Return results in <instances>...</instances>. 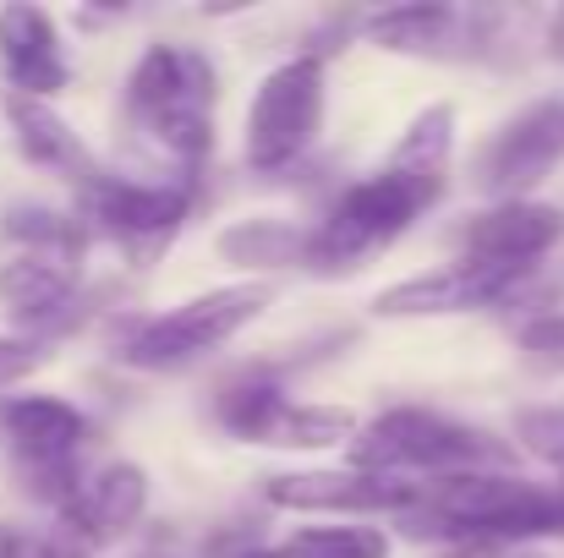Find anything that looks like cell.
Returning <instances> with one entry per match:
<instances>
[{
  "instance_id": "24",
  "label": "cell",
  "mask_w": 564,
  "mask_h": 558,
  "mask_svg": "<svg viewBox=\"0 0 564 558\" xmlns=\"http://www.w3.org/2000/svg\"><path fill=\"white\" fill-rule=\"evenodd\" d=\"M44 368V346L28 340V335H0V394L28 383L33 372Z\"/></svg>"
},
{
  "instance_id": "22",
  "label": "cell",
  "mask_w": 564,
  "mask_h": 558,
  "mask_svg": "<svg viewBox=\"0 0 564 558\" xmlns=\"http://www.w3.org/2000/svg\"><path fill=\"white\" fill-rule=\"evenodd\" d=\"M516 444L564 477V411L560 405H527V411H516Z\"/></svg>"
},
{
  "instance_id": "11",
  "label": "cell",
  "mask_w": 564,
  "mask_h": 558,
  "mask_svg": "<svg viewBox=\"0 0 564 558\" xmlns=\"http://www.w3.org/2000/svg\"><path fill=\"white\" fill-rule=\"evenodd\" d=\"M460 252L477 263H499V269H538L554 247L564 241V208L543 197H521V203H488L482 214H471L455 230Z\"/></svg>"
},
{
  "instance_id": "10",
  "label": "cell",
  "mask_w": 564,
  "mask_h": 558,
  "mask_svg": "<svg viewBox=\"0 0 564 558\" xmlns=\"http://www.w3.org/2000/svg\"><path fill=\"white\" fill-rule=\"evenodd\" d=\"M532 269H499V263H477V258H455L422 274H405L394 285H383L373 296L378 318H455V313H482V307H505Z\"/></svg>"
},
{
  "instance_id": "9",
  "label": "cell",
  "mask_w": 564,
  "mask_h": 558,
  "mask_svg": "<svg viewBox=\"0 0 564 558\" xmlns=\"http://www.w3.org/2000/svg\"><path fill=\"white\" fill-rule=\"evenodd\" d=\"M416 482L400 477H373L357 466H313V471H274L263 477V504L269 510H291V515H346V521H368V515H405L416 504Z\"/></svg>"
},
{
  "instance_id": "28",
  "label": "cell",
  "mask_w": 564,
  "mask_h": 558,
  "mask_svg": "<svg viewBox=\"0 0 564 558\" xmlns=\"http://www.w3.org/2000/svg\"><path fill=\"white\" fill-rule=\"evenodd\" d=\"M505 558H543V554H532V548H510Z\"/></svg>"
},
{
  "instance_id": "14",
  "label": "cell",
  "mask_w": 564,
  "mask_h": 558,
  "mask_svg": "<svg viewBox=\"0 0 564 558\" xmlns=\"http://www.w3.org/2000/svg\"><path fill=\"white\" fill-rule=\"evenodd\" d=\"M0 438L11 466H72L88 444V416L61 394H6Z\"/></svg>"
},
{
  "instance_id": "3",
  "label": "cell",
  "mask_w": 564,
  "mask_h": 558,
  "mask_svg": "<svg viewBox=\"0 0 564 558\" xmlns=\"http://www.w3.org/2000/svg\"><path fill=\"white\" fill-rule=\"evenodd\" d=\"M269 302H274L269 280H236V285H214L203 296H187L154 318H143V313L110 318V357L138 372H182L214 357L219 346H230L247 324H258L269 313Z\"/></svg>"
},
{
  "instance_id": "17",
  "label": "cell",
  "mask_w": 564,
  "mask_h": 558,
  "mask_svg": "<svg viewBox=\"0 0 564 558\" xmlns=\"http://www.w3.org/2000/svg\"><path fill=\"white\" fill-rule=\"evenodd\" d=\"M302 247H307V225L285 219V214H247L230 219L214 236L219 263L241 269V274H274V269H302Z\"/></svg>"
},
{
  "instance_id": "6",
  "label": "cell",
  "mask_w": 564,
  "mask_h": 558,
  "mask_svg": "<svg viewBox=\"0 0 564 558\" xmlns=\"http://www.w3.org/2000/svg\"><path fill=\"white\" fill-rule=\"evenodd\" d=\"M192 203H197V186L176 182V176L171 182H127V176L99 171L77 186V208H83L77 219L88 230L110 236L132 263L160 258L182 236V225L192 219Z\"/></svg>"
},
{
  "instance_id": "26",
  "label": "cell",
  "mask_w": 564,
  "mask_h": 558,
  "mask_svg": "<svg viewBox=\"0 0 564 558\" xmlns=\"http://www.w3.org/2000/svg\"><path fill=\"white\" fill-rule=\"evenodd\" d=\"M510 548H444L438 558H505Z\"/></svg>"
},
{
  "instance_id": "2",
  "label": "cell",
  "mask_w": 564,
  "mask_h": 558,
  "mask_svg": "<svg viewBox=\"0 0 564 558\" xmlns=\"http://www.w3.org/2000/svg\"><path fill=\"white\" fill-rule=\"evenodd\" d=\"M444 176H422L405 171L394 160H383L373 176L340 186V197L324 208L318 225H307V247H302V269L318 280H340L357 274L373 252L394 247L438 197H444Z\"/></svg>"
},
{
  "instance_id": "27",
  "label": "cell",
  "mask_w": 564,
  "mask_h": 558,
  "mask_svg": "<svg viewBox=\"0 0 564 558\" xmlns=\"http://www.w3.org/2000/svg\"><path fill=\"white\" fill-rule=\"evenodd\" d=\"M230 558H296V554H291V548H263V543H258V548H241V554H230Z\"/></svg>"
},
{
  "instance_id": "18",
  "label": "cell",
  "mask_w": 564,
  "mask_h": 558,
  "mask_svg": "<svg viewBox=\"0 0 564 558\" xmlns=\"http://www.w3.org/2000/svg\"><path fill=\"white\" fill-rule=\"evenodd\" d=\"M285 405H291V394L274 378V368H241L208 394V416L236 444H269V433H274V422H280Z\"/></svg>"
},
{
  "instance_id": "8",
  "label": "cell",
  "mask_w": 564,
  "mask_h": 558,
  "mask_svg": "<svg viewBox=\"0 0 564 558\" xmlns=\"http://www.w3.org/2000/svg\"><path fill=\"white\" fill-rule=\"evenodd\" d=\"M564 160V99H532L516 110L477 154V186L494 203H521L560 171Z\"/></svg>"
},
{
  "instance_id": "7",
  "label": "cell",
  "mask_w": 564,
  "mask_h": 558,
  "mask_svg": "<svg viewBox=\"0 0 564 558\" xmlns=\"http://www.w3.org/2000/svg\"><path fill=\"white\" fill-rule=\"evenodd\" d=\"M368 44L389 55H427V61H494L505 50V11L488 6H444V0H405L362 17Z\"/></svg>"
},
{
  "instance_id": "15",
  "label": "cell",
  "mask_w": 564,
  "mask_h": 558,
  "mask_svg": "<svg viewBox=\"0 0 564 558\" xmlns=\"http://www.w3.org/2000/svg\"><path fill=\"white\" fill-rule=\"evenodd\" d=\"M77 263L61 258H39V252H17L11 263H0V307L28 329V340L44 346V335L66 329V313L77 302Z\"/></svg>"
},
{
  "instance_id": "19",
  "label": "cell",
  "mask_w": 564,
  "mask_h": 558,
  "mask_svg": "<svg viewBox=\"0 0 564 558\" xmlns=\"http://www.w3.org/2000/svg\"><path fill=\"white\" fill-rule=\"evenodd\" d=\"M0 230L22 247V252H39V258H61V263H77L83 247H88V225L77 214H61L50 203H11Z\"/></svg>"
},
{
  "instance_id": "20",
  "label": "cell",
  "mask_w": 564,
  "mask_h": 558,
  "mask_svg": "<svg viewBox=\"0 0 564 558\" xmlns=\"http://www.w3.org/2000/svg\"><path fill=\"white\" fill-rule=\"evenodd\" d=\"M357 433H362L357 411H346V405H302V400H291V405L280 411L274 433H269V449H340V444H351Z\"/></svg>"
},
{
  "instance_id": "1",
  "label": "cell",
  "mask_w": 564,
  "mask_h": 558,
  "mask_svg": "<svg viewBox=\"0 0 564 558\" xmlns=\"http://www.w3.org/2000/svg\"><path fill=\"white\" fill-rule=\"evenodd\" d=\"M121 105H127V127L143 132L176 165V182L197 186L208 154H214V105H219L214 61L197 44L160 39L127 72Z\"/></svg>"
},
{
  "instance_id": "4",
  "label": "cell",
  "mask_w": 564,
  "mask_h": 558,
  "mask_svg": "<svg viewBox=\"0 0 564 558\" xmlns=\"http://www.w3.org/2000/svg\"><path fill=\"white\" fill-rule=\"evenodd\" d=\"M351 466L373 477H466V471H516V449L494 438L477 422L427 411V405H394L373 416L351 438Z\"/></svg>"
},
{
  "instance_id": "23",
  "label": "cell",
  "mask_w": 564,
  "mask_h": 558,
  "mask_svg": "<svg viewBox=\"0 0 564 558\" xmlns=\"http://www.w3.org/2000/svg\"><path fill=\"white\" fill-rule=\"evenodd\" d=\"M516 346H521V357H527L538 372H564V307H549V313L521 318Z\"/></svg>"
},
{
  "instance_id": "13",
  "label": "cell",
  "mask_w": 564,
  "mask_h": 558,
  "mask_svg": "<svg viewBox=\"0 0 564 558\" xmlns=\"http://www.w3.org/2000/svg\"><path fill=\"white\" fill-rule=\"evenodd\" d=\"M143 515H149V471L132 466V460H110V466H99V471L83 477L77 499L61 515V532L83 554H94V548L121 543Z\"/></svg>"
},
{
  "instance_id": "12",
  "label": "cell",
  "mask_w": 564,
  "mask_h": 558,
  "mask_svg": "<svg viewBox=\"0 0 564 558\" xmlns=\"http://www.w3.org/2000/svg\"><path fill=\"white\" fill-rule=\"evenodd\" d=\"M0 77H6V94H28L44 105L61 88H72V61L44 6H28V0L0 6Z\"/></svg>"
},
{
  "instance_id": "5",
  "label": "cell",
  "mask_w": 564,
  "mask_h": 558,
  "mask_svg": "<svg viewBox=\"0 0 564 558\" xmlns=\"http://www.w3.org/2000/svg\"><path fill=\"white\" fill-rule=\"evenodd\" d=\"M329 110V72L313 55H291L274 72H263L252 105H247V165L258 176H285L291 165L307 160V149L324 132Z\"/></svg>"
},
{
  "instance_id": "16",
  "label": "cell",
  "mask_w": 564,
  "mask_h": 558,
  "mask_svg": "<svg viewBox=\"0 0 564 558\" xmlns=\"http://www.w3.org/2000/svg\"><path fill=\"white\" fill-rule=\"evenodd\" d=\"M0 116H6L11 143H17V154H22L28 165H39V171H61L72 186H83L88 176H99L94 154L83 149V138L72 132V121H66L55 105L28 99V94H0Z\"/></svg>"
},
{
  "instance_id": "21",
  "label": "cell",
  "mask_w": 564,
  "mask_h": 558,
  "mask_svg": "<svg viewBox=\"0 0 564 558\" xmlns=\"http://www.w3.org/2000/svg\"><path fill=\"white\" fill-rule=\"evenodd\" d=\"M285 548L296 558H389V532H383V526H362V521H346V526H302Z\"/></svg>"
},
{
  "instance_id": "25",
  "label": "cell",
  "mask_w": 564,
  "mask_h": 558,
  "mask_svg": "<svg viewBox=\"0 0 564 558\" xmlns=\"http://www.w3.org/2000/svg\"><path fill=\"white\" fill-rule=\"evenodd\" d=\"M543 55L564 66V6L554 11V17H549V28H543Z\"/></svg>"
}]
</instances>
